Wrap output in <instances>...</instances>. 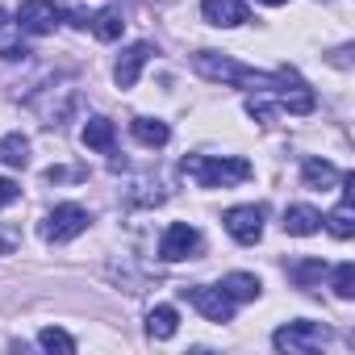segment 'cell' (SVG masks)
<instances>
[{"label": "cell", "mask_w": 355, "mask_h": 355, "mask_svg": "<svg viewBox=\"0 0 355 355\" xmlns=\"http://www.w3.org/2000/svg\"><path fill=\"white\" fill-rule=\"evenodd\" d=\"M92 34L101 38V42H113V38H121V30H125V21H121V13H113V9H105V13H96L92 21Z\"/></svg>", "instance_id": "ac0fdd59"}, {"label": "cell", "mask_w": 355, "mask_h": 355, "mask_svg": "<svg viewBox=\"0 0 355 355\" xmlns=\"http://www.w3.org/2000/svg\"><path fill=\"white\" fill-rule=\"evenodd\" d=\"M38 347H42V351H63V355H71V351H76V338H71L67 330H59V326H46V330H38Z\"/></svg>", "instance_id": "44dd1931"}, {"label": "cell", "mask_w": 355, "mask_h": 355, "mask_svg": "<svg viewBox=\"0 0 355 355\" xmlns=\"http://www.w3.org/2000/svg\"><path fill=\"white\" fill-rule=\"evenodd\" d=\"M84 146H92V150H113V142H117V130H113V121L109 117H88V125H84Z\"/></svg>", "instance_id": "5bb4252c"}, {"label": "cell", "mask_w": 355, "mask_h": 355, "mask_svg": "<svg viewBox=\"0 0 355 355\" xmlns=\"http://www.w3.org/2000/svg\"><path fill=\"white\" fill-rule=\"evenodd\" d=\"M351 184H355V175H351V171H343V180H338V189H343V201H338V209H334L330 218H322V222L330 226V234H334V239H351V234H355V205H351Z\"/></svg>", "instance_id": "9c48e42d"}, {"label": "cell", "mask_w": 355, "mask_h": 355, "mask_svg": "<svg viewBox=\"0 0 355 355\" xmlns=\"http://www.w3.org/2000/svg\"><path fill=\"white\" fill-rule=\"evenodd\" d=\"M201 251V234L189 226V222H175L163 230V243H159V259L167 263H180V259H193Z\"/></svg>", "instance_id": "5b68a950"}, {"label": "cell", "mask_w": 355, "mask_h": 355, "mask_svg": "<svg viewBox=\"0 0 355 355\" xmlns=\"http://www.w3.org/2000/svg\"><path fill=\"white\" fill-rule=\"evenodd\" d=\"M0 26H5V9H0Z\"/></svg>", "instance_id": "4316f807"}, {"label": "cell", "mask_w": 355, "mask_h": 355, "mask_svg": "<svg viewBox=\"0 0 355 355\" xmlns=\"http://www.w3.org/2000/svg\"><path fill=\"white\" fill-rule=\"evenodd\" d=\"M30 51L26 46H5V51H0V59H5V63H17V59H26Z\"/></svg>", "instance_id": "d4e9b609"}, {"label": "cell", "mask_w": 355, "mask_h": 355, "mask_svg": "<svg viewBox=\"0 0 355 355\" xmlns=\"http://www.w3.org/2000/svg\"><path fill=\"white\" fill-rule=\"evenodd\" d=\"M193 67L205 76V80H218V84H239V88H255V92H280L293 71H251L243 63H234L230 55H218V51H197L193 55Z\"/></svg>", "instance_id": "6da1fadb"}, {"label": "cell", "mask_w": 355, "mask_h": 355, "mask_svg": "<svg viewBox=\"0 0 355 355\" xmlns=\"http://www.w3.org/2000/svg\"><path fill=\"white\" fill-rule=\"evenodd\" d=\"M330 288H334L338 301H351L355 297V263H338L330 272Z\"/></svg>", "instance_id": "ffe728a7"}, {"label": "cell", "mask_w": 355, "mask_h": 355, "mask_svg": "<svg viewBox=\"0 0 355 355\" xmlns=\"http://www.w3.org/2000/svg\"><path fill=\"white\" fill-rule=\"evenodd\" d=\"M288 276H293L301 288H313V284L326 276V263H322V259H305V263H293V268H288Z\"/></svg>", "instance_id": "7402d4cb"}, {"label": "cell", "mask_w": 355, "mask_h": 355, "mask_svg": "<svg viewBox=\"0 0 355 355\" xmlns=\"http://www.w3.org/2000/svg\"><path fill=\"white\" fill-rule=\"evenodd\" d=\"M326 338H330V330H326L322 322H288V326H280V330L272 334L276 351H288V355H309V351H318Z\"/></svg>", "instance_id": "3957f363"}, {"label": "cell", "mask_w": 355, "mask_h": 355, "mask_svg": "<svg viewBox=\"0 0 355 355\" xmlns=\"http://www.w3.org/2000/svg\"><path fill=\"white\" fill-rule=\"evenodd\" d=\"M84 230H88V209H80V205H55L46 214V222H42V239L46 243H71Z\"/></svg>", "instance_id": "277c9868"}, {"label": "cell", "mask_w": 355, "mask_h": 355, "mask_svg": "<svg viewBox=\"0 0 355 355\" xmlns=\"http://www.w3.org/2000/svg\"><path fill=\"white\" fill-rule=\"evenodd\" d=\"M247 113H251V117H255V121H263V125H268V121H272V113H276V109H272V105H268V101H259V96H251V101H247Z\"/></svg>", "instance_id": "603a6c76"}, {"label": "cell", "mask_w": 355, "mask_h": 355, "mask_svg": "<svg viewBox=\"0 0 355 355\" xmlns=\"http://www.w3.org/2000/svg\"><path fill=\"white\" fill-rule=\"evenodd\" d=\"M301 180H305V189L326 193V189H334V184L343 180V171H338L334 163H326V159H305V163H301Z\"/></svg>", "instance_id": "7c38bea8"}, {"label": "cell", "mask_w": 355, "mask_h": 355, "mask_svg": "<svg viewBox=\"0 0 355 355\" xmlns=\"http://www.w3.org/2000/svg\"><path fill=\"white\" fill-rule=\"evenodd\" d=\"M146 59H150V46H146V42H134V46L117 59V67H113L117 88H134L138 76H142V67H146Z\"/></svg>", "instance_id": "8fae6325"}, {"label": "cell", "mask_w": 355, "mask_h": 355, "mask_svg": "<svg viewBox=\"0 0 355 355\" xmlns=\"http://www.w3.org/2000/svg\"><path fill=\"white\" fill-rule=\"evenodd\" d=\"M259 5H272L276 9V5H288V0H259Z\"/></svg>", "instance_id": "484cf974"}, {"label": "cell", "mask_w": 355, "mask_h": 355, "mask_svg": "<svg viewBox=\"0 0 355 355\" xmlns=\"http://www.w3.org/2000/svg\"><path fill=\"white\" fill-rule=\"evenodd\" d=\"M21 197V189L13 184V180H0V209H5V205H13Z\"/></svg>", "instance_id": "cb8c5ba5"}, {"label": "cell", "mask_w": 355, "mask_h": 355, "mask_svg": "<svg viewBox=\"0 0 355 355\" xmlns=\"http://www.w3.org/2000/svg\"><path fill=\"white\" fill-rule=\"evenodd\" d=\"M175 330H180V313H175L171 305H155L146 313V334L150 338H171Z\"/></svg>", "instance_id": "9a60e30c"}, {"label": "cell", "mask_w": 355, "mask_h": 355, "mask_svg": "<svg viewBox=\"0 0 355 355\" xmlns=\"http://www.w3.org/2000/svg\"><path fill=\"white\" fill-rule=\"evenodd\" d=\"M201 17H205L209 26L234 30V26H243L251 13H247V5H243V0H205V5H201Z\"/></svg>", "instance_id": "30bf717a"}, {"label": "cell", "mask_w": 355, "mask_h": 355, "mask_svg": "<svg viewBox=\"0 0 355 355\" xmlns=\"http://www.w3.org/2000/svg\"><path fill=\"white\" fill-rule=\"evenodd\" d=\"M209 322H230L234 318V297L226 288H209V284H193V288H180Z\"/></svg>", "instance_id": "8992f818"}, {"label": "cell", "mask_w": 355, "mask_h": 355, "mask_svg": "<svg viewBox=\"0 0 355 355\" xmlns=\"http://www.w3.org/2000/svg\"><path fill=\"white\" fill-rule=\"evenodd\" d=\"M226 230H230V239L243 243V247L259 243V239H263V209H259V205H234V209L226 214Z\"/></svg>", "instance_id": "ba28073f"}, {"label": "cell", "mask_w": 355, "mask_h": 355, "mask_svg": "<svg viewBox=\"0 0 355 355\" xmlns=\"http://www.w3.org/2000/svg\"><path fill=\"white\" fill-rule=\"evenodd\" d=\"M59 21H63V9L55 5V0H26V5L17 9V26L26 34H55Z\"/></svg>", "instance_id": "52a82bcc"}, {"label": "cell", "mask_w": 355, "mask_h": 355, "mask_svg": "<svg viewBox=\"0 0 355 355\" xmlns=\"http://www.w3.org/2000/svg\"><path fill=\"white\" fill-rule=\"evenodd\" d=\"M134 138L142 142V146H163L167 138H171V130H167V121H159V117H134Z\"/></svg>", "instance_id": "2e32d148"}, {"label": "cell", "mask_w": 355, "mask_h": 355, "mask_svg": "<svg viewBox=\"0 0 355 355\" xmlns=\"http://www.w3.org/2000/svg\"><path fill=\"white\" fill-rule=\"evenodd\" d=\"M184 175L197 180L201 189H234V184H247L251 180V163L247 159H218V155H189L184 163Z\"/></svg>", "instance_id": "7a4b0ae2"}, {"label": "cell", "mask_w": 355, "mask_h": 355, "mask_svg": "<svg viewBox=\"0 0 355 355\" xmlns=\"http://www.w3.org/2000/svg\"><path fill=\"white\" fill-rule=\"evenodd\" d=\"M0 159H5L9 167H26L30 163V142L21 134H5V142H0Z\"/></svg>", "instance_id": "d6986e66"}, {"label": "cell", "mask_w": 355, "mask_h": 355, "mask_svg": "<svg viewBox=\"0 0 355 355\" xmlns=\"http://www.w3.org/2000/svg\"><path fill=\"white\" fill-rule=\"evenodd\" d=\"M234 301H255L259 297V276H251V272H234V276H226V284H222Z\"/></svg>", "instance_id": "e0dca14e"}, {"label": "cell", "mask_w": 355, "mask_h": 355, "mask_svg": "<svg viewBox=\"0 0 355 355\" xmlns=\"http://www.w3.org/2000/svg\"><path fill=\"white\" fill-rule=\"evenodd\" d=\"M284 230L297 234V239L318 234V230H322V214L309 209V205H288V209H284Z\"/></svg>", "instance_id": "4fadbf2b"}]
</instances>
